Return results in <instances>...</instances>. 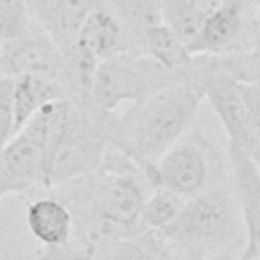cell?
<instances>
[{
	"instance_id": "12",
	"label": "cell",
	"mask_w": 260,
	"mask_h": 260,
	"mask_svg": "<svg viewBox=\"0 0 260 260\" xmlns=\"http://www.w3.org/2000/svg\"><path fill=\"white\" fill-rule=\"evenodd\" d=\"M26 223L41 246H63L73 234V215L57 197H41L28 203Z\"/></svg>"
},
{
	"instance_id": "4",
	"label": "cell",
	"mask_w": 260,
	"mask_h": 260,
	"mask_svg": "<svg viewBox=\"0 0 260 260\" xmlns=\"http://www.w3.org/2000/svg\"><path fill=\"white\" fill-rule=\"evenodd\" d=\"M106 116L95 108L69 100L63 124L49 148L45 162V187H57L100 169L108 146Z\"/></svg>"
},
{
	"instance_id": "6",
	"label": "cell",
	"mask_w": 260,
	"mask_h": 260,
	"mask_svg": "<svg viewBox=\"0 0 260 260\" xmlns=\"http://www.w3.org/2000/svg\"><path fill=\"white\" fill-rule=\"evenodd\" d=\"M223 181V162L201 132H185L154 162L150 187H165L193 197Z\"/></svg>"
},
{
	"instance_id": "19",
	"label": "cell",
	"mask_w": 260,
	"mask_h": 260,
	"mask_svg": "<svg viewBox=\"0 0 260 260\" xmlns=\"http://www.w3.org/2000/svg\"><path fill=\"white\" fill-rule=\"evenodd\" d=\"M30 24L26 0H0V41L18 37Z\"/></svg>"
},
{
	"instance_id": "20",
	"label": "cell",
	"mask_w": 260,
	"mask_h": 260,
	"mask_svg": "<svg viewBox=\"0 0 260 260\" xmlns=\"http://www.w3.org/2000/svg\"><path fill=\"white\" fill-rule=\"evenodd\" d=\"M240 89L246 104L248 128H250L252 146H254V144H260V77L252 81H240Z\"/></svg>"
},
{
	"instance_id": "15",
	"label": "cell",
	"mask_w": 260,
	"mask_h": 260,
	"mask_svg": "<svg viewBox=\"0 0 260 260\" xmlns=\"http://www.w3.org/2000/svg\"><path fill=\"white\" fill-rule=\"evenodd\" d=\"M142 49L144 53L160 63L165 69L175 71L183 79V71L189 67L193 55L187 51V47L181 43V39L162 22L150 26L142 37Z\"/></svg>"
},
{
	"instance_id": "9",
	"label": "cell",
	"mask_w": 260,
	"mask_h": 260,
	"mask_svg": "<svg viewBox=\"0 0 260 260\" xmlns=\"http://www.w3.org/2000/svg\"><path fill=\"white\" fill-rule=\"evenodd\" d=\"M246 32V2L223 0L213 12L205 16L193 55H225L234 51H244L242 41Z\"/></svg>"
},
{
	"instance_id": "21",
	"label": "cell",
	"mask_w": 260,
	"mask_h": 260,
	"mask_svg": "<svg viewBox=\"0 0 260 260\" xmlns=\"http://www.w3.org/2000/svg\"><path fill=\"white\" fill-rule=\"evenodd\" d=\"M14 104H12V77L0 75V150L14 134Z\"/></svg>"
},
{
	"instance_id": "3",
	"label": "cell",
	"mask_w": 260,
	"mask_h": 260,
	"mask_svg": "<svg viewBox=\"0 0 260 260\" xmlns=\"http://www.w3.org/2000/svg\"><path fill=\"white\" fill-rule=\"evenodd\" d=\"M69 98L45 104L0 150V191L28 193L45 187V162L49 148L63 124Z\"/></svg>"
},
{
	"instance_id": "25",
	"label": "cell",
	"mask_w": 260,
	"mask_h": 260,
	"mask_svg": "<svg viewBox=\"0 0 260 260\" xmlns=\"http://www.w3.org/2000/svg\"><path fill=\"white\" fill-rule=\"evenodd\" d=\"M238 260H258V258H252V256H246V254H242Z\"/></svg>"
},
{
	"instance_id": "1",
	"label": "cell",
	"mask_w": 260,
	"mask_h": 260,
	"mask_svg": "<svg viewBox=\"0 0 260 260\" xmlns=\"http://www.w3.org/2000/svg\"><path fill=\"white\" fill-rule=\"evenodd\" d=\"M201 100V89L187 81L165 85L138 102H130L120 116L108 114V142L122 150L150 185L154 162L187 132Z\"/></svg>"
},
{
	"instance_id": "2",
	"label": "cell",
	"mask_w": 260,
	"mask_h": 260,
	"mask_svg": "<svg viewBox=\"0 0 260 260\" xmlns=\"http://www.w3.org/2000/svg\"><path fill=\"white\" fill-rule=\"evenodd\" d=\"M158 234L187 252L219 254L238 250L246 244V228L234 185L221 181L187 197L179 215Z\"/></svg>"
},
{
	"instance_id": "5",
	"label": "cell",
	"mask_w": 260,
	"mask_h": 260,
	"mask_svg": "<svg viewBox=\"0 0 260 260\" xmlns=\"http://www.w3.org/2000/svg\"><path fill=\"white\" fill-rule=\"evenodd\" d=\"M177 81H183L179 73L165 69L148 55L122 51L98 63L89 85V102L98 112L112 114L124 102H138Z\"/></svg>"
},
{
	"instance_id": "14",
	"label": "cell",
	"mask_w": 260,
	"mask_h": 260,
	"mask_svg": "<svg viewBox=\"0 0 260 260\" xmlns=\"http://www.w3.org/2000/svg\"><path fill=\"white\" fill-rule=\"evenodd\" d=\"M85 260H173L162 238L136 234L128 238H104L89 246Z\"/></svg>"
},
{
	"instance_id": "27",
	"label": "cell",
	"mask_w": 260,
	"mask_h": 260,
	"mask_svg": "<svg viewBox=\"0 0 260 260\" xmlns=\"http://www.w3.org/2000/svg\"><path fill=\"white\" fill-rule=\"evenodd\" d=\"M0 197H2V191H0Z\"/></svg>"
},
{
	"instance_id": "26",
	"label": "cell",
	"mask_w": 260,
	"mask_h": 260,
	"mask_svg": "<svg viewBox=\"0 0 260 260\" xmlns=\"http://www.w3.org/2000/svg\"><path fill=\"white\" fill-rule=\"evenodd\" d=\"M250 2H252V4H254L258 10H260V0H250Z\"/></svg>"
},
{
	"instance_id": "18",
	"label": "cell",
	"mask_w": 260,
	"mask_h": 260,
	"mask_svg": "<svg viewBox=\"0 0 260 260\" xmlns=\"http://www.w3.org/2000/svg\"><path fill=\"white\" fill-rule=\"evenodd\" d=\"M183 203H185V197H181L179 193L165 187H154L152 195L144 199V207H142L144 228L154 232L165 230L179 215Z\"/></svg>"
},
{
	"instance_id": "8",
	"label": "cell",
	"mask_w": 260,
	"mask_h": 260,
	"mask_svg": "<svg viewBox=\"0 0 260 260\" xmlns=\"http://www.w3.org/2000/svg\"><path fill=\"white\" fill-rule=\"evenodd\" d=\"M228 160L246 228V248L242 254L260 260V169L250 152L236 144H228Z\"/></svg>"
},
{
	"instance_id": "22",
	"label": "cell",
	"mask_w": 260,
	"mask_h": 260,
	"mask_svg": "<svg viewBox=\"0 0 260 260\" xmlns=\"http://www.w3.org/2000/svg\"><path fill=\"white\" fill-rule=\"evenodd\" d=\"M234 252H219V254H203V252H187L183 260H232Z\"/></svg>"
},
{
	"instance_id": "10",
	"label": "cell",
	"mask_w": 260,
	"mask_h": 260,
	"mask_svg": "<svg viewBox=\"0 0 260 260\" xmlns=\"http://www.w3.org/2000/svg\"><path fill=\"white\" fill-rule=\"evenodd\" d=\"M73 45L83 49L98 63L116 53L130 51L128 35L120 24L118 16L114 14V10L110 8L108 0L91 2Z\"/></svg>"
},
{
	"instance_id": "16",
	"label": "cell",
	"mask_w": 260,
	"mask_h": 260,
	"mask_svg": "<svg viewBox=\"0 0 260 260\" xmlns=\"http://www.w3.org/2000/svg\"><path fill=\"white\" fill-rule=\"evenodd\" d=\"M158 4L160 22L169 26L193 55L207 14L195 4V0H158Z\"/></svg>"
},
{
	"instance_id": "23",
	"label": "cell",
	"mask_w": 260,
	"mask_h": 260,
	"mask_svg": "<svg viewBox=\"0 0 260 260\" xmlns=\"http://www.w3.org/2000/svg\"><path fill=\"white\" fill-rule=\"evenodd\" d=\"M250 53H252V57H254L258 69H260V30H258L256 37H254V43H252V47H250Z\"/></svg>"
},
{
	"instance_id": "28",
	"label": "cell",
	"mask_w": 260,
	"mask_h": 260,
	"mask_svg": "<svg viewBox=\"0 0 260 260\" xmlns=\"http://www.w3.org/2000/svg\"><path fill=\"white\" fill-rule=\"evenodd\" d=\"M0 75H2V73H0Z\"/></svg>"
},
{
	"instance_id": "24",
	"label": "cell",
	"mask_w": 260,
	"mask_h": 260,
	"mask_svg": "<svg viewBox=\"0 0 260 260\" xmlns=\"http://www.w3.org/2000/svg\"><path fill=\"white\" fill-rule=\"evenodd\" d=\"M248 152H250V156L254 158V162H256V165H258V169H260V144H254Z\"/></svg>"
},
{
	"instance_id": "11",
	"label": "cell",
	"mask_w": 260,
	"mask_h": 260,
	"mask_svg": "<svg viewBox=\"0 0 260 260\" xmlns=\"http://www.w3.org/2000/svg\"><path fill=\"white\" fill-rule=\"evenodd\" d=\"M93 0H26L30 20L37 22L61 55L75 43L79 26Z\"/></svg>"
},
{
	"instance_id": "17",
	"label": "cell",
	"mask_w": 260,
	"mask_h": 260,
	"mask_svg": "<svg viewBox=\"0 0 260 260\" xmlns=\"http://www.w3.org/2000/svg\"><path fill=\"white\" fill-rule=\"evenodd\" d=\"M108 4L124 26L130 45H138V41L142 45L144 32L160 22L158 0H108Z\"/></svg>"
},
{
	"instance_id": "7",
	"label": "cell",
	"mask_w": 260,
	"mask_h": 260,
	"mask_svg": "<svg viewBox=\"0 0 260 260\" xmlns=\"http://www.w3.org/2000/svg\"><path fill=\"white\" fill-rule=\"evenodd\" d=\"M0 73L8 77L24 73L45 75L63 83L69 93V79L63 55L49 39V35L32 20L18 37L0 41Z\"/></svg>"
},
{
	"instance_id": "13",
	"label": "cell",
	"mask_w": 260,
	"mask_h": 260,
	"mask_svg": "<svg viewBox=\"0 0 260 260\" xmlns=\"http://www.w3.org/2000/svg\"><path fill=\"white\" fill-rule=\"evenodd\" d=\"M69 98L67 87L57 79L45 75H16L12 77V104H14V130H20L45 104Z\"/></svg>"
}]
</instances>
